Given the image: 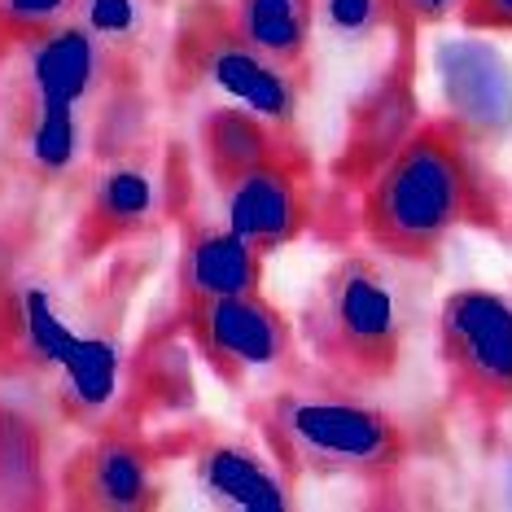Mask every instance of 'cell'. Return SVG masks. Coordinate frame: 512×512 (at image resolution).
<instances>
[{"label":"cell","mask_w":512,"mask_h":512,"mask_svg":"<svg viewBox=\"0 0 512 512\" xmlns=\"http://www.w3.org/2000/svg\"><path fill=\"white\" fill-rule=\"evenodd\" d=\"M495 219L499 193L482 141L451 114L412 127L368 171L359 197V232L399 263H434L456 228H491Z\"/></svg>","instance_id":"6da1fadb"},{"label":"cell","mask_w":512,"mask_h":512,"mask_svg":"<svg viewBox=\"0 0 512 512\" xmlns=\"http://www.w3.org/2000/svg\"><path fill=\"white\" fill-rule=\"evenodd\" d=\"M267 456L289 482L302 477H359L386 482L407 464V429L333 377L289 381L254 403Z\"/></svg>","instance_id":"7a4b0ae2"},{"label":"cell","mask_w":512,"mask_h":512,"mask_svg":"<svg viewBox=\"0 0 512 512\" xmlns=\"http://www.w3.org/2000/svg\"><path fill=\"white\" fill-rule=\"evenodd\" d=\"M298 333L324 377L381 386L403 359V320L390 276L372 254H342L298 311Z\"/></svg>","instance_id":"3957f363"},{"label":"cell","mask_w":512,"mask_h":512,"mask_svg":"<svg viewBox=\"0 0 512 512\" xmlns=\"http://www.w3.org/2000/svg\"><path fill=\"white\" fill-rule=\"evenodd\" d=\"M438 359L451 399L473 421H504L512 412V298L477 285L442 298Z\"/></svg>","instance_id":"277c9868"},{"label":"cell","mask_w":512,"mask_h":512,"mask_svg":"<svg viewBox=\"0 0 512 512\" xmlns=\"http://www.w3.org/2000/svg\"><path fill=\"white\" fill-rule=\"evenodd\" d=\"M180 62L193 79L215 88L228 106L254 110L276 127L294 132L298 106H302V75L276 66L272 57L254 53L237 31L228 27V14L215 9H197L184 27L180 40Z\"/></svg>","instance_id":"5b68a950"},{"label":"cell","mask_w":512,"mask_h":512,"mask_svg":"<svg viewBox=\"0 0 512 512\" xmlns=\"http://www.w3.org/2000/svg\"><path fill=\"white\" fill-rule=\"evenodd\" d=\"M180 329L228 386H246L259 372H285L298 355L294 324L263 289L180 307Z\"/></svg>","instance_id":"8992f818"},{"label":"cell","mask_w":512,"mask_h":512,"mask_svg":"<svg viewBox=\"0 0 512 512\" xmlns=\"http://www.w3.org/2000/svg\"><path fill=\"white\" fill-rule=\"evenodd\" d=\"M5 62L14 71L9 75V97L14 101H53V106L75 110L101 106V97L119 88V75L132 71L127 57L101 44L75 18L49 36L14 49Z\"/></svg>","instance_id":"52a82bcc"},{"label":"cell","mask_w":512,"mask_h":512,"mask_svg":"<svg viewBox=\"0 0 512 512\" xmlns=\"http://www.w3.org/2000/svg\"><path fill=\"white\" fill-rule=\"evenodd\" d=\"M62 504L88 512H141L158 504V447L141 425L106 421L62 469Z\"/></svg>","instance_id":"ba28073f"},{"label":"cell","mask_w":512,"mask_h":512,"mask_svg":"<svg viewBox=\"0 0 512 512\" xmlns=\"http://www.w3.org/2000/svg\"><path fill=\"white\" fill-rule=\"evenodd\" d=\"M219 211H224V228L250 241L259 254L285 250L307 232L316 215V180H311L307 154H289L224 184Z\"/></svg>","instance_id":"9c48e42d"},{"label":"cell","mask_w":512,"mask_h":512,"mask_svg":"<svg viewBox=\"0 0 512 512\" xmlns=\"http://www.w3.org/2000/svg\"><path fill=\"white\" fill-rule=\"evenodd\" d=\"M84 324L53 281H0V359L9 372L53 377Z\"/></svg>","instance_id":"30bf717a"},{"label":"cell","mask_w":512,"mask_h":512,"mask_svg":"<svg viewBox=\"0 0 512 512\" xmlns=\"http://www.w3.org/2000/svg\"><path fill=\"white\" fill-rule=\"evenodd\" d=\"M154 211H158V171H149V162L136 154H114L97 171V180L88 184V202L75 232L79 254L92 259V254L114 250L119 241L154 224Z\"/></svg>","instance_id":"8fae6325"},{"label":"cell","mask_w":512,"mask_h":512,"mask_svg":"<svg viewBox=\"0 0 512 512\" xmlns=\"http://www.w3.org/2000/svg\"><path fill=\"white\" fill-rule=\"evenodd\" d=\"M442 97L451 119L464 123L477 141H495L512 123V75L508 62L482 40H456L438 53Z\"/></svg>","instance_id":"7c38bea8"},{"label":"cell","mask_w":512,"mask_h":512,"mask_svg":"<svg viewBox=\"0 0 512 512\" xmlns=\"http://www.w3.org/2000/svg\"><path fill=\"white\" fill-rule=\"evenodd\" d=\"M254 289H263V254L224 224L184 219L180 267H176L180 307L211 302V298H232V294H254Z\"/></svg>","instance_id":"4fadbf2b"},{"label":"cell","mask_w":512,"mask_h":512,"mask_svg":"<svg viewBox=\"0 0 512 512\" xmlns=\"http://www.w3.org/2000/svg\"><path fill=\"white\" fill-rule=\"evenodd\" d=\"M123 337L114 324L84 320V333L75 337L71 355L53 372V403L62 421L71 425H97L123 394Z\"/></svg>","instance_id":"5bb4252c"},{"label":"cell","mask_w":512,"mask_h":512,"mask_svg":"<svg viewBox=\"0 0 512 512\" xmlns=\"http://www.w3.org/2000/svg\"><path fill=\"white\" fill-rule=\"evenodd\" d=\"M88 110L9 97V162L36 184H57L84 162Z\"/></svg>","instance_id":"9a60e30c"},{"label":"cell","mask_w":512,"mask_h":512,"mask_svg":"<svg viewBox=\"0 0 512 512\" xmlns=\"http://www.w3.org/2000/svg\"><path fill=\"white\" fill-rule=\"evenodd\" d=\"M197 149H202V167L215 189H224L246 171H259L267 162H281L289 154H302L294 132L276 127L272 119L241 106H215L197 123Z\"/></svg>","instance_id":"2e32d148"},{"label":"cell","mask_w":512,"mask_h":512,"mask_svg":"<svg viewBox=\"0 0 512 512\" xmlns=\"http://www.w3.org/2000/svg\"><path fill=\"white\" fill-rule=\"evenodd\" d=\"M197 486L215 508L241 512H285L294 508V482L267 451L246 442L215 438L197 451Z\"/></svg>","instance_id":"e0dca14e"},{"label":"cell","mask_w":512,"mask_h":512,"mask_svg":"<svg viewBox=\"0 0 512 512\" xmlns=\"http://www.w3.org/2000/svg\"><path fill=\"white\" fill-rule=\"evenodd\" d=\"M228 27L254 53L302 75L311 53V31H316V0H232Z\"/></svg>","instance_id":"ac0fdd59"},{"label":"cell","mask_w":512,"mask_h":512,"mask_svg":"<svg viewBox=\"0 0 512 512\" xmlns=\"http://www.w3.org/2000/svg\"><path fill=\"white\" fill-rule=\"evenodd\" d=\"M49 504V469H44V434L27 412L0 407V508H44Z\"/></svg>","instance_id":"d6986e66"},{"label":"cell","mask_w":512,"mask_h":512,"mask_svg":"<svg viewBox=\"0 0 512 512\" xmlns=\"http://www.w3.org/2000/svg\"><path fill=\"white\" fill-rule=\"evenodd\" d=\"M158 18L162 0H75V22L127 62H136V53L158 36Z\"/></svg>","instance_id":"ffe728a7"},{"label":"cell","mask_w":512,"mask_h":512,"mask_svg":"<svg viewBox=\"0 0 512 512\" xmlns=\"http://www.w3.org/2000/svg\"><path fill=\"white\" fill-rule=\"evenodd\" d=\"M75 18V0H0V62Z\"/></svg>","instance_id":"44dd1931"},{"label":"cell","mask_w":512,"mask_h":512,"mask_svg":"<svg viewBox=\"0 0 512 512\" xmlns=\"http://www.w3.org/2000/svg\"><path fill=\"white\" fill-rule=\"evenodd\" d=\"M316 18L342 44H364L372 36H381L386 27L403 22L394 0H316Z\"/></svg>","instance_id":"7402d4cb"},{"label":"cell","mask_w":512,"mask_h":512,"mask_svg":"<svg viewBox=\"0 0 512 512\" xmlns=\"http://www.w3.org/2000/svg\"><path fill=\"white\" fill-rule=\"evenodd\" d=\"M460 22L469 31H512V0H460Z\"/></svg>","instance_id":"603a6c76"},{"label":"cell","mask_w":512,"mask_h":512,"mask_svg":"<svg viewBox=\"0 0 512 512\" xmlns=\"http://www.w3.org/2000/svg\"><path fill=\"white\" fill-rule=\"evenodd\" d=\"M394 5L412 27H438L451 14H460V0H394Z\"/></svg>","instance_id":"cb8c5ba5"}]
</instances>
